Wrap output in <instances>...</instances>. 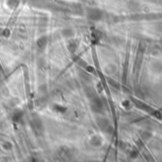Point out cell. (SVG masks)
<instances>
[{
  "label": "cell",
  "instance_id": "obj_8",
  "mask_svg": "<svg viewBox=\"0 0 162 162\" xmlns=\"http://www.w3.org/2000/svg\"><path fill=\"white\" fill-rule=\"evenodd\" d=\"M12 147H13L12 143L9 142V141H7V142H4V143H3V148H4L6 151H11V149H12Z\"/></svg>",
  "mask_w": 162,
  "mask_h": 162
},
{
  "label": "cell",
  "instance_id": "obj_5",
  "mask_svg": "<svg viewBox=\"0 0 162 162\" xmlns=\"http://www.w3.org/2000/svg\"><path fill=\"white\" fill-rule=\"evenodd\" d=\"M62 35L65 38H69V37H72L74 35V31L71 29H64L62 31Z\"/></svg>",
  "mask_w": 162,
  "mask_h": 162
},
{
  "label": "cell",
  "instance_id": "obj_4",
  "mask_svg": "<svg viewBox=\"0 0 162 162\" xmlns=\"http://www.w3.org/2000/svg\"><path fill=\"white\" fill-rule=\"evenodd\" d=\"M69 154H70V150L68 148H66V147H61L59 149V154L63 158H68L69 157Z\"/></svg>",
  "mask_w": 162,
  "mask_h": 162
},
{
  "label": "cell",
  "instance_id": "obj_10",
  "mask_svg": "<svg viewBox=\"0 0 162 162\" xmlns=\"http://www.w3.org/2000/svg\"><path fill=\"white\" fill-rule=\"evenodd\" d=\"M10 34H11V31H10V30H4L3 31V32H2V35L4 36V37H9L10 36Z\"/></svg>",
  "mask_w": 162,
  "mask_h": 162
},
{
  "label": "cell",
  "instance_id": "obj_6",
  "mask_svg": "<svg viewBox=\"0 0 162 162\" xmlns=\"http://www.w3.org/2000/svg\"><path fill=\"white\" fill-rule=\"evenodd\" d=\"M53 110L55 111V112H57V113H60V114H65V112H66V110H67V108L65 107V106H63V105L55 104Z\"/></svg>",
  "mask_w": 162,
  "mask_h": 162
},
{
  "label": "cell",
  "instance_id": "obj_1",
  "mask_svg": "<svg viewBox=\"0 0 162 162\" xmlns=\"http://www.w3.org/2000/svg\"><path fill=\"white\" fill-rule=\"evenodd\" d=\"M31 124L32 128L35 131H38V132L39 131H43V122H42L41 119L38 116L33 115L31 117Z\"/></svg>",
  "mask_w": 162,
  "mask_h": 162
},
{
  "label": "cell",
  "instance_id": "obj_9",
  "mask_svg": "<svg viewBox=\"0 0 162 162\" xmlns=\"http://www.w3.org/2000/svg\"><path fill=\"white\" fill-rule=\"evenodd\" d=\"M17 103H19V100L16 98V99H12L11 101H10V104H11V106H14V105H16Z\"/></svg>",
  "mask_w": 162,
  "mask_h": 162
},
{
  "label": "cell",
  "instance_id": "obj_7",
  "mask_svg": "<svg viewBox=\"0 0 162 162\" xmlns=\"http://www.w3.org/2000/svg\"><path fill=\"white\" fill-rule=\"evenodd\" d=\"M76 48H77V46H76V44L73 42V41H71L70 43L68 44V46H67V49L71 52V53H74L76 50Z\"/></svg>",
  "mask_w": 162,
  "mask_h": 162
},
{
  "label": "cell",
  "instance_id": "obj_2",
  "mask_svg": "<svg viewBox=\"0 0 162 162\" xmlns=\"http://www.w3.org/2000/svg\"><path fill=\"white\" fill-rule=\"evenodd\" d=\"M23 118V111L20 109H16L12 113V120L15 122H19Z\"/></svg>",
  "mask_w": 162,
  "mask_h": 162
},
{
  "label": "cell",
  "instance_id": "obj_3",
  "mask_svg": "<svg viewBox=\"0 0 162 162\" xmlns=\"http://www.w3.org/2000/svg\"><path fill=\"white\" fill-rule=\"evenodd\" d=\"M37 46L40 48V49H44L47 44V37L46 36H41L38 40H37Z\"/></svg>",
  "mask_w": 162,
  "mask_h": 162
}]
</instances>
